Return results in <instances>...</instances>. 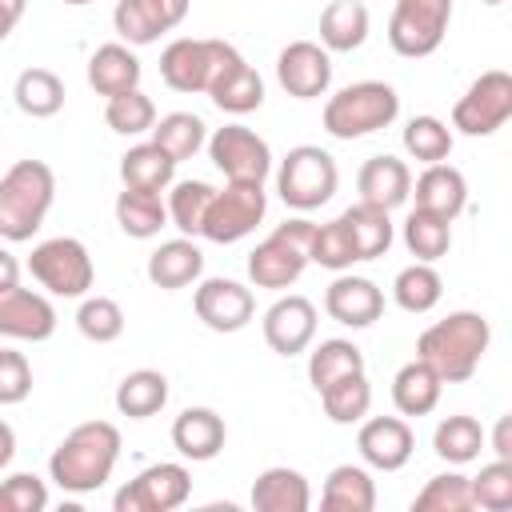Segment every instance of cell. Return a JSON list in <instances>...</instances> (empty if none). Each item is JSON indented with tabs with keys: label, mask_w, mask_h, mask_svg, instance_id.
Wrapping results in <instances>:
<instances>
[{
	"label": "cell",
	"mask_w": 512,
	"mask_h": 512,
	"mask_svg": "<svg viewBox=\"0 0 512 512\" xmlns=\"http://www.w3.org/2000/svg\"><path fill=\"white\" fill-rule=\"evenodd\" d=\"M116 460H120V428L108 420H84L48 456V476L56 488L84 496L112 480Z\"/></svg>",
	"instance_id": "obj_1"
},
{
	"label": "cell",
	"mask_w": 512,
	"mask_h": 512,
	"mask_svg": "<svg viewBox=\"0 0 512 512\" xmlns=\"http://www.w3.org/2000/svg\"><path fill=\"white\" fill-rule=\"evenodd\" d=\"M488 344H492L488 316H480L472 308H460V312H448L444 320H436V324H428L420 332L416 356L424 364H432V372L444 384H464V380L476 376Z\"/></svg>",
	"instance_id": "obj_2"
},
{
	"label": "cell",
	"mask_w": 512,
	"mask_h": 512,
	"mask_svg": "<svg viewBox=\"0 0 512 512\" xmlns=\"http://www.w3.org/2000/svg\"><path fill=\"white\" fill-rule=\"evenodd\" d=\"M56 200V172L44 160H16L0 176V240L24 244L40 232Z\"/></svg>",
	"instance_id": "obj_3"
},
{
	"label": "cell",
	"mask_w": 512,
	"mask_h": 512,
	"mask_svg": "<svg viewBox=\"0 0 512 512\" xmlns=\"http://www.w3.org/2000/svg\"><path fill=\"white\" fill-rule=\"evenodd\" d=\"M312 240H316V224L308 216H292L284 224L272 228L268 240H260L248 252V280L256 288H292L304 268L312 264Z\"/></svg>",
	"instance_id": "obj_4"
},
{
	"label": "cell",
	"mask_w": 512,
	"mask_h": 512,
	"mask_svg": "<svg viewBox=\"0 0 512 512\" xmlns=\"http://www.w3.org/2000/svg\"><path fill=\"white\" fill-rule=\"evenodd\" d=\"M400 116V96L384 80H356L328 96L324 104V132L336 140H360L388 128Z\"/></svg>",
	"instance_id": "obj_5"
},
{
	"label": "cell",
	"mask_w": 512,
	"mask_h": 512,
	"mask_svg": "<svg viewBox=\"0 0 512 512\" xmlns=\"http://www.w3.org/2000/svg\"><path fill=\"white\" fill-rule=\"evenodd\" d=\"M240 60V52L228 40L212 36H180L160 52V80L172 92H212V84Z\"/></svg>",
	"instance_id": "obj_6"
},
{
	"label": "cell",
	"mask_w": 512,
	"mask_h": 512,
	"mask_svg": "<svg viewBox=\"0 0 512 512\" xmlns=\"http://www.w3.org/2000/svg\"><path fill=\"white\" fill-rule=\"evenodd\" d=\"M336 184H340V168L320 144L288 148L276 172V192L296 212H316L320 204H328L336 196Z\"/></svg>",
	"instance_id": "obj_7"
},
{
	"label": "cell",
	"mask_w": 512,
	"mask_h": 512,
	"mask_svg": "<svg viewBox=\"0 0 512 512\" xmlns=\"http://www.w3.org/2000/svg\"><path fill=\"white\" fill-rule=\"evenodd\" d=\"M28 272L40 288H48L52 296H64V300H76V296H88L92 280H96V264L88 256V248L76 240V236H52V240H40L28 256Z\"/></svg>",
	"instance_id": "obj_8"
},
{
	"label": "cell",
	"mask_w": 512,
	"mask_h": 512,
	"mask_svg": "<svg viewBox=\"0 0 512 512\" xmlns=\"http://www.w3.org/2000/svg\"><path fill=\"white\" fill-rule=\"evenodd\" d=\"M452 24V0H396L388 16V44L404 60L432 56Z\"/></svg>",
	"instance_id": "obj_9"
},
{
	"label": "cell",
	"mask_w": 512,
	"mask_h": 512,
	"mask_svg": "<svg viewBox=\"0 0 512 512\" xmlns=\"http://www.w3.org/2000/svg\"><path fill=\"white\" fill-rule=\"evenodd\" d=\"M512 120V76L504 68L480 72L452 104V128L460 136H492Z\"/></svg>",
	"instance_id": "obj_10"
},
{
	"label": "cell",
	"mask_w": 512,
	"mask_h": 512,
	"mask_svg": "<svg viewBox=\"0 0 512 512\" xmlns=\"http://www.w3.org/2000/svg\"><path fill=\"white\" fill-rule=\"evenodd\" d=\"M268 212V196L264 184H224L220 192H212V204L204 212L200 236L212 244H236L248 232H256V224Z\"/></svg>",
	"instance_id": "obj_11"
},
{
	"label": "cell",
	"mask_w": 512,
	"mask_h": 512,
	"mask_svg": "<svg viewBox=\"0 0 512 512\" xmlns=\"http://www.w3.org/2000/svg\"><path fill=\"white\" fill-rule=\"evenodd\" d=\"M208 160L224 172L228 184H264L272 172V148L244 124H224L208 136Z\"/></svg>",
	"instance_id": "obj_12"
},
{
	"label": "cell",
	"mask_w": 512,
	"mask_h": 512,
	"mask_svg": "<svg viewBox=\"0 0 512 512\" xmlns=\"http://www.w3.org/2000/svg\"><path fill=\"white\" fill-rule=\"evenodd\" d=\"M188 496H192L188 468L160 460V464H148L144 472H136L112 496V508L116 512H176L180 504H188Z\"/></svg>",
	"instance_id": "obj_13"
},
{
	"label": "cell",
	"mask_w": 512,
	"mask_h": 512,
	"mask_svg": "<svg viewBox=\"0 0 512 512\" xmlns=\"http://www.w3.org/2000/svg\"><path fill=\"white\" fill-rule=\"evenodd\" d=\"M192 308H196V320L212 332H240L252 324L256 316V296L252 288H244L240 280H228V276H208L196 284L192 292Z\"/></svg>",
	"instance_id": "obj_14"
},
{
	"label": "cell",
	"mask_w": 512,
	"mask_h": 512,
	"mask_svg": "<svg viewBox=\"0 0 512 512\" xmlns=\"http://www.w3.org/2000/svg\"><path fill=\"white\" fill-rule=\"evenodd\" d=\"M276 80L292 100H316L332 88V52L316 40H292L276 56Z\"/></svg>",
	"instance_id": "obj_15"
},
{
	"label": "cell",
	"mask_w": 512,
	"mask_h": 512,
	"mask_svg": "<svg viewBox=\"0 0 512 512\" xmlns=\"http://www.w3.org/2000/svg\"><path fill=\"white\" fill-rule=\"evenodd\" d=\"M188 8L192 0H116L112 28L120 32L124 44L144 48V44H156L164 32L180 28Z\"/></svg>",
	"instance_id": "obj_16"
},
{
	"label": "cell",
	"mask_w": 512,
	"mask_h": 512,
	"mask_svg": "<svg viewBox=\"0 0 512 512\" xmlns=\"http://www.w3.org/2000/svg\"><path fill=\"white\" fill-rule=\"evenodd\" d=\"M356 448H360V456H364L368 468H376V472H400L412 460L416 436H412V428H408L404 416H372V420L360 424Z\"/></svg>",
	"instance_id": "obj_17"
},
{
	"label": "cell",
	"mask_w": 512,
	"mask_h": 512,
	"mask_svg": "<svg viewBox=\"0 0 512 512\" xmlns=\"http://www.w3.org/2000/svg\"><path fill=\"white\" fill-rule=\"evenodd\" d=\"M264 340L276 356H300L316 340V304L308 296H280L264 312Z\"/></svg>",
	"instance_id": "obj_18"
},
{
	"label": "cell",
	"mask_w": 512,
	"mask_h": 512,
	"mask_svg": "<svg viewBox=\"0 0 512 512\" xmlns=\"http://www.w3.org/2000/svg\"><path fill=\"white\" fill-rule=\"evenodd\" d=\"M52 332H56V308L44 292H32V288H20V284L0 292V336L40 344Z\"/></svg>",
	"instance_id": "obj_19"
},
{
	"label": "cell",
	"mask_w": 512,
	"mask_h": 512,
	"mask_svg": "<svg viewBox=\"0 0 512 512\" xmlns=\"http://www.w3.org/2000/svg\"><path fill=\"white\" fill-rule=\"evenodd\" d=\"M324 312L344 328H368L384 312V292L368 276H336L324 292Z\"/></svg>",
	"instance_id": "obj_20"
},
{
	"label": "cell",
	"mask_w": 512,
	"mask_h": 512,
	"mask_svg": "<svg viewBox=\"0 0 512 512\" xmlns=\"http://www.w3.org/2000/svg\"><path fill=\"white\" fill-rule=\"evenodd\" d=\"M356 192H360L364 204L392 212L412 192V168L400 156H388V152L384 156H368L360 164V172H356Z\"/></svg>",
	"instance_id": "obj_21"
},
{
	"label": "cell",
	"mask_w": 512,
	"mask_h": 512,
	"mask_svg": "<svg viewBox=\"0 0 512 512\" xmlns=\"http://www.w3.org/2000/svg\"><path fill=\"white\" fill-rule=\"evenodd\" d=\"M224 440H228V428H224V416L216 408H184L172 420V448L192 464L216 460Z\"/></svg>",
	"instance_id": "obj_22"
},
{
	"label": "cell",
	"mask_w": 512,
	"mask_h": 512,
	"mask_svg": "<svg viewBox=\"0 0 512 512\" xmlns=\"http://www.w3.org/2000/svg\"><path fill=\"white\" fill-rule=\"evenodd\" d=\"M408 196H416V208L436 212V216H444V220H456V216L464 212V204H468V180H464V172L452 168L448 160L424 164V172L412 180V192H408Z\"/></svg>",
	"instance_id": "obj_23"
},
{
	"label": "cell",
	"mask_w": 512,
	"mask_h": 512,
	"mask_svg": "<svg viewBox=\"0 0 512 512\" xmlns=\"http://www.w3.org/2000/svg\"><path fill=\"white\" fill-rule=\"evenodd\" d=\"M204 276V252L192 236H176V240H164L152 256H148V280L164 292H176V288H188Z\"/></svg>",
	"instance_id": "obj_24"
},
{
	"label": "cell",
	"mask_w": 512,
	"mask_h": 512,
	"mask_svg": "<svg viewBox=\"0 0 512 512\" xmlns=\"http://www.w3.org/2000/svg\"><path fill=\"white\" fill-rule=\"evenodd\" d=\"M248 500H252L256 512H308L312 488H308L304 472H296L288 464H276V468H264L252 480V496Z\"/></svg>",
	"instance_id": "obj_25"
},
{
	"label": "cell",
	"mask_w": 512,
	"mask_h": 512,
	"mask_svg": "<svg viewBox=\"0 0 512 512\" xmlns=\"http://www.w3.org/2000/svg\"><path fill=\"white\" fill-rule=\"evenodd\" d=\"M336 220H340V228H344V236H348L356 260H376V256H384V252L392 248L396 228H392V216H388L384 208H372V204L356 200V204L344 208Z\"/></svg>",
	"instance_id": "obj_26"
},
{
	"label": "cell",
	"mask_w": 512,
	"mask_h": 512,
	"mask_svg": "<svg viewBox=\"0 0 512 512\" xmlns=\"http://www.w3.org/2000/svg\"><path fill=\"white\" fill-rule=\"evenodd\" d=\"M140 60L128 44H100L92 56H88V88L96 96H116V92H128V88H140Z\"/></svg>",
	"instance_id": "obj_27"
},
{
	"label": "cell",
	"mask_w": 512,
	"mask_h": 512,
	"mask_svg": "<svg viewBox=\"0 0 512 512\" xmlns=\"http://www.w3.org/2000/svg\"><path fill=\"white\" fill-rule=\"evenodd\" d=\"M324 512H372L376 508V480L360 464H336L320 488Z\"/></svg>",
	"instance_id": "obj_28"
},
{
	"label": "cell",
	"mask_w": 512,
	"mask_h": 512,
	"mask_svg": "<svg viewBox=\"0 0 512 512\" xmlns=\"http://www.w3.org/2000/svg\"><path fill=\"white\" fill-rule=\"evenodd\" d=\"M444 380L432 372V364H424L420 356L408 360L396 376H392V404L400 416H428L440 404Z\"/></svg>",
	"instance_id": "obj_29"
},
{
	"label": "cell",
	"mask_w": 512,
	"mask_h": 512,
	"mask_svg": "<svg viewBox=\"0 0 512 512\" xmlns=\"http://www.w3.org/2000/svg\"><path fill=\"white\" fill-rule=\"evenodd\" d=\"M120 180L128 188H144V192H168L172 180H176V160L156 148L152 140L144 144H132L124 156H120Z\"/></svg>",
	"instance_id": "obj_30"
},
{
	"label": "cell",
	"mask_w": 512,
	"mask_h": 512,
	"mask_svg": "<svg viewBox=\"0 0 512 512\" xmlns=\"http://www.w3.org/2000/svg\"><path fill=\"white\" fill-rule=\"evenodd\" d=\"M116 224H120V232L132 236V240H152V236H160V228H168L164 196L124 184V192L116 196Z\"/></svg>",
	"instance_id": "obj_31"
},
{
	"label": "cell",
	"mask_w": 512,
	"mask_h": 512,
	"mask_svg": "<svg viewBox=\"0 0 512 512\" xmlns=\"http://www.w3.org/2000/svg\"><path fill=\"white\" fill-rule=\"evenodd\" d=\"M116 412L128 420H148L168 404V376L156 368H136L116 384Z\"/></svg>",
	"instance_id": "obj_32"
},
{
	"label": "cell",
	"mask_w": 512,
	"mask_h": 512,
	"mask_svg": "<svg viewBox=\"0 0 512 512\" xmlns=\"http://www.w3.org/2000/svg\"><path fill=\"white\" fill-rule=\"evenodd\" d=\"M368 40V8L364 0H332L320 12V44L328 52H356Z\"/></svg>",
	"instance_id": "obj_33"
},
{
	"label": "cell",
	"mask_w": 512,
	"mask_h": 512,
	"mask_svg": "<svg viewBox=\"0 0 512 512\" xmlns=\"http://www.w3.org/2000/svg\"><path fill=\"white\" fill-rule=\"evenodd\" d=\"M212 104L220 108V112H228V116H248V112H256L260 104H264V80H260V72L240 56L216 84H212Z\"/></svg>",
	"instance_id": "obj_34"
},
{
	"label": "cell",
	"mask_w": 512,
	"mask_h": 512,
	"mask_svg": "<svg viewBox=\"0 0 512 512\" xmlns=\"http://www.w3.org/2000/svg\"><path fill=\"white\" fill-rule=\"evenodd\" d=\"M484 444H488V432L480 428L476 416H464V412L444 416L432 432V452L448 464H472Z\"/></svg>",
	"instance_id": "obj_35"
},
{
	"label": "cell",
	"mask_w": 512,
	"mask_h": 512,
	"mask_svg": "<svg viewBox=\"0 0 512 512\" xmlns=\"http://www.w3.org/2000/svg\"><path fill=\"white\" fill-rule=\"evenodd\" d=\"M12 96H16V108H20L24 116L48 120V116H56V112L64 108V80H60L52 68H24V72L16 76Z\"/></svg>",
	"instance_id": "obj_36"
},
{
	"label": "cell",
	"mask_w": 512,
	"mask_h": 512,
	"mask_svg": "<svg viewBox=\"0 0 512 512\" xmlns=\"http://www.w3.org/2000/svg\"><path fill=\"white\" fill-rule=\"evenodd\" d=\"M440 296H444V280H440V272H436L432 264H424V260L400 268L396 280H392V300H396V308H404V312H412V316L432 312V308L440 304Z\"/></svg>",
	"instance_id": "obj_37"
},
{
	"label": "cell",
	"mask_w": 512,
	"mask_h": 512,
	"mask_svg": "<svg viewBox=\"0 0 512 512\" xmlns=\"http://www.w3.org/2000/svg\"><path fill=\"white\" fill-rule=\"evenodd\" d=\"M152 144L164 148L176 164L180 160H192L208 144V124L196 112H168V116H160L152 124Z\"/></svg>",
	"instance_id": "obj_38"
},
{
	"label": "cell",
	"mask_w": 512,
	"mask_h": 512,
	"mask_svg": "<svg viewBox=\"0 0 512 512\" xmlns=\"http://www.w3.org/2000/svg\"><path fill=\"white\" fill-rule=\"evenodd\" d=\"M320 404L332 424H360L372 408V384L364 372H348V376L332 380L328 388H320Z\"/></svg>",
	"instance_id": "obj_39"
},
{
	"label": "cell",
	"mask_w": 512,
	"mask_h": 512,
	"mask_svg": "<svg viewBox=\"0 0 512 512\" xmlns=\"http://www.w3.org/2000/svg\"><path fill=\"white\" fill-rule=\"evenodd\" d=\"M404 248L416 260L436 264L452 248V220H444L436 212H424V208H412L408 220H404Z\"/></svg>",
	"instance_id": "obj_40"
},
{
	"label": "cell",
	"mask_w": 512,
	"mask_h": 512,
	"mask_svg": "<svg viewBox=\"0 0 512 512\" xmlns=\"http://www.w3.org/2000/svg\"><path fill=\"white\" fill-rule=\"evenodd\" d=\"M212 184L208 180H172V192L164 200L168 208V224L180 232V236H200V224H204V212L212 204Z\"/></svg>",
	"instance_id": "obj_41"
},
{
	"label": "cell",
	"mask_w": 512,
	"mask_h": 512,
	"mask_svg": "<svg viewBox=\"0 0 512 512\" xmlns=\"http://www.w3.org/2000/svg\"><path fill=\"white\" fill-rule=\"evenodd\" d=\"M348 372H364V352H360L352 340L332 336V340H320V344L308 352V380H312L316 392L328 388L332 380L348 376Z\"/></svg>",
	"instance_id": "obj_42"
},
{
	"label": "cell",
	"mask_w": 512,
	"mask_h": 512,
	"mask_svg": "<svg viewBox=\"0 0 512 512\" xmlns=\"http://www.w3.org/2000/svg\"><path fill=\"white\" fill-rule=\"evenodd\" d=\"M104 124H108L116 136H144V132H152V124H156V104H152V96L140 92V88L116 92V96H108V104H104Z\"/></svg>",
	"instance_id": "obj_43"
},
{
	"label": "cell",
	"mask_w": 512,
	"mask_h": 512,
	"mask_svg": "<svg viewBox=\"0 0 512 512\" xmlns=\"http://www.w3.org/2000/svg\"><path fill=\"white\" fill-rule=\"evenodd\" d=\"M472 508H476L472 484L460 472H440L412 496V512H472Z\"/></svg>",
	"instance_id": "obj_44"
},
{
	"label": "cell",
	"mask_w": 512,
	"mask_h": 512,
	"mask_svg": "<svg viewBox=\"0 0 512 512\" xmlns=\"http://www.w3.org/2000/svg\"><path fill=\"white\" fill-rule=\"evenodd\" d=\"M404 152L420 164H440L452 152V128L436 116H412L404 124Z\"/></svg>",
	"instance_id": "obj_45"
},
{
	"label": "cell",
	"mask_w": 512,
	"mask_h": 512,
	"mask_svg": "<svg viewBox=\"0 0 512 512\" xmlns=\"http://www.w3.org/2000/svg\"><path fill=\"white\" fill-rule=\"evenodd\" d=\"M76 328L92 344H112L124 336V308L112 296H84L76 308Z\"/></svg>",
	"instance_id": "obj_46"
},
{
	"label": "cell",
	"mask_w": 512,
	"mask_h": 512,
	"mask_svg": "<svg viewBox=\"0 0 512 512\" xmlns=\"http://www.w3.org/2000/svg\"><path fill=\"white\" fill-rule=\"evenodd\" d=\"M472 484V504L488 508V512H508L512 508V460H492L480 468V476L468 480Z\"/></svg>",
	"instance_id": "obj_47"
},
{
	"label": "cell",
	"mask_w": 512,
	"mask_h": 512,
	"mask_svg": "<svg viewBox=\"0 0 512 512\" xmlns=\"http://www.w3.org/2000/svg\"><path fill=\"white\" fill-rule=\"evenodd\" d=\"M48 508V484L36 472H12L0 480V512H44Z\"/></svg>",
	"instance_id": "obj_48"
},
{
	"label": "cell",
	"mask_w": 512,
	"mask_h": 512,
	"mask_svg": "<svg viewBox=\"0 0 512 512\" xmlns=\"http://www.w3.org/2000/svg\"><path fill=\"white\" fill-rule=\"evenodd\" d=\"M312 264H320V268H328V272H348L352 264H360L356 252H352V244H348V236H344V228H340V220L316 224Z\"/></svg>",
	"instance_id": "obj_49"
},
{
	"label": "cell",
	"mask_w": 512,
	"mask_h": 512,
	"mask_svg": "<svg viewBox=\"0 0 512 512\" xmlns=\"http://www.w3.org/2000/svg\"><path fill=\"white\" fill-rule=\"evenodd\" d=\"M32 392V364L16 348H0V404H20Z\"/></svg>",
	"instance_id": "obj_50"
},
{
	"label": "cell",
	"mask_w": 512,
	"mask_h": 512,
	"mask_svg": "<svg viewBox=\"0 0 512 512\" xmlns=\"http://www.w3.org/2000/svg\"><path fill=\"white\" fill-rule=\"evenodd\" d=\"M492 452L496 460H512V416H500L492 428Z\"/></svg>",
	"instance_id": "obj_51"
},
{
	"label": "cell",
	"mask_w": 512,
	"mask_h": 512,
	"mask_svg": "<svg viewBox=\"0 0 512 512\" xmlns=\"http://www.w3.org/2000/svg\"><path fill=\"white\" fill-rule=\"evenodd\" d=\"M24 8H28V0H0V44L12 36V28L24 16Z\"/></svg>",
	"instance_id": "obj_52"
},
{
	"label": "cell",
	"mask_w": 512,
	"mask_h": 512,
	"mask_svg": "<svg viewBox=\"0 0 512 512\" xmlns=\"http://www.w3.org/2000/svg\"><path fill=\"white\" fill-rule=\"evenodd\" d=\"M16 284H20V260L0 244V292H8Z\"/></svg>",
	"instance_id": "obj_53"
},
{
	"label": "cell",
	"mask_w": 512,
	"mask_h": 512,
	"mask_svg": "<svg viewBox=\"0 0 512 512\" xmlns=\"http://www.w3.org/2000/svg\"><path fill=\"white\" fill-rule=\"evenodd\" d=\"M12 456H16V432L8 420H0V472L12 464Z\"/></svg>",
	"instance_id": "obj_54"
},
{
	"label": "cell",
	"mask_w": 512,
	"mask_h": 512,
	"mask_svg": "<svg viewBox=\"0 0 512 512\" xmlns=\"http://www.w3.org/2000/svg\"><path fill=\"white\" fill-rule=\"evenodd\" d=\"M60 4H72V8H80V4H96V0H60Z\"/></svg>",
	"instance_id": "obj_55"
},
{
	"label": "cell",
	"mask_w": 512,
	"mask_h": 512,
	"mask_svg": "<svg viewBox=\"0 0 512 512\" xmlns=\"http://www.w3.org/2000/svg\"><path fill=\"white\" fill-rule=\"evenodd\" d=\"M480 4H488V8H500V4H504V0H480Z\"/></svg>",
	"instance_id": "obj_56"
}]
</instances>
